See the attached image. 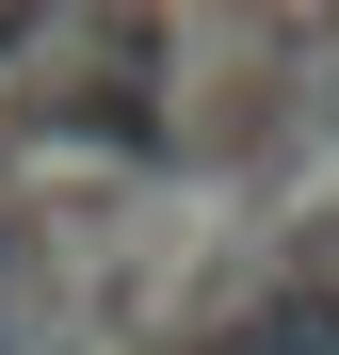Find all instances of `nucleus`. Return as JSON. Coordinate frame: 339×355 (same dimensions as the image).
<instances>
[{
    "instance_id": "f257e3e1",
    "label": "nucleus",
    "mask_w": 339,
    "mask_h": 355,
    "mask_svg": "<svg viewBox=\"0 0 339 355\" xmlns=\"http://www.w3.org/2000/svg\"><path fill=\"white\" fill-rule=\"evenodd\" d=\"M243 355H339V323H307V307H275V323H243Z\"/></svg>"
},
{
    "instance_id": "f03ea898",
    "label": "nucleus",
    "mask_w": 339,
    "mask_h": 355,
    "mask_svg": "<svg viewBox=\"0 0 339 355\" xmlns=\"http://www.w3.org/2000/svg\"><path fill=\"white\" fill-rule=\"evenodd\" d=\"M17 49H33V17H0V65H17Z\"/></svg>"
}]
</instances>
